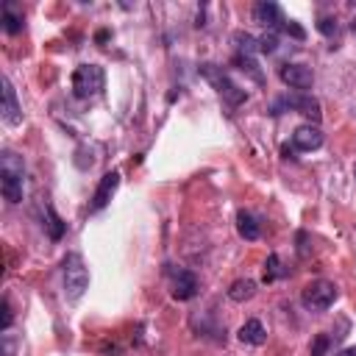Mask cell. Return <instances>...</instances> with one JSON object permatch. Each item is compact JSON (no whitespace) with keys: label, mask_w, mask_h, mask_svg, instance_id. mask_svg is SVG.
<instances>
[{"label":"cell","mask_w":356,"mask_h":356,"mask_svg":"<svg viewBox=\"0 0 356 356\" xmlns=\"http://www.w3.org/2000/svg\"><path fill=\"white\" fill-rule=\"evenodd\" d=\"M167 276H170V287H173V298L178 301H190L198 295V276L184 267H173L167 264Z\"/></svg>","instance_id":"8992f818"},{"label":"cell","mask_w":356,"mask_h":356,"mask_svg":"<svg viewBox=\"0 0 356 356\" xmlns=\"http://www.w3.org/2000/svg\"><path fill=\"white\" fill-rule=\"evenodd\" d=\"M44 214H48V222H44V226H48V237H51L53 242H59V240L64 237V231H67L64 220L56 214V209H53V206H44Z\"/></svg>","instance_id":"e0dca14e"},{"label":"cell","mask_w":356,"mask_h":356,"mask_svg":"<svg viewBox=\"0 0 356 356\" xmlns=\"http://www.w3.org/2000/svg\"><path fill=\"white\" fill-rule=\"evenodd\" d=\"M353 175H356V167H353Z\"/></svg>","instance_id":"4316f807"},{"label":"cell","mask_w":356,"mask_h":356,"mask_svg":"<svg viewBox=\"0 0 356 356\" xmlns=\"http://www.w3.org/2000/svg\"><path fill=\"white\" fill-rule=\"evenodd\" d=\"M281 31H284V34H290V36H295V39H301V42L306 39V31H303V28H301V25H298L295 20H284Z\"/></svg>","instance_id":"603a6c76"},{"label":"cell","mask_w":356,"mask_h":356,"mask_svg":"<svg viewBox=\"0 0 356 356\" xmlns=\"http://www.w3.org/2000/svg\"><path fill=\"white\" fill-rule=\"evenodd\" d=\"M318 31H320L323 36H337L340 25H337V20H334V17H320V23H318Z\"/></svg>","instance_id":"7402d4cb"},{"label":"cell","mask_w":356,"mask_h":356,"mask_svg":"<svg viewBox=\"0 0 356 356\" xmlns=\"http://www.w3.org/2000/svg\"><path fill=\"white\" fill-rule=\"evenodd\" d=\"M253 20H256L259 25H264V28H270V31H276V28L284 25V17H281L279 3H270V0H262V3L253 6Z\"/></svg>","instance_id":"7c38bea8"},{"label":"cell","mask_w":356,"mask_h":356,"mask_svg":"<svg viewBox=\"0 0 356 356\" xmlns=\"http://www.w3.org/2000/svg\"><path fill=\"white\" fill-rule=\"evenodd\" d=\"M292 145H295V151H303V153L318 151V148L323 145V131H320V125H315V123L298 125V128L292 131Z\"/></svg>","instance_id":"9c48e42d"},{"label":"cell","mask_w":356,"mask_h":356,"mask_svg":"<svg viewBox=\"0 0 356 356\" xmlns=\"http://www.w3.org/2000/svg\"><path fill=\"white\" fill-rule=\"evenodd\" d=\"M234 62H237V64H240L242 70H248V73L253 75V81H256V84H262V81H264V75H262L259 64L253 62V56H234Z\"/></svg>","instance_id":"d6986e66"},{"label":"cell","mask_w":356,"mask_h":356,"mask_svg":"<svg viewBox=\"0 0 356 356\" xmlns=\"http://www.w3.org/2000/svg\"><path fill=\"white\" fill-rule=\"evenodd\" d=\"M106 86V73L101 64H78L73 73V95L81 101L98 98Z\"/></svg>","instance_id":"7a4b0ae2"},{"label":"cell","mask_w":356,"mask_h":356,"mask_svg":"<svg viewBox=\"0 0 356 356\" xmlns=\"http://www.w3.org/2000/svg\"><path fill=\"white\" fill-rule=\"evenodd\" d=\"M276 51H279V36H276V31L259 36V53H276Z\"/></svg>","instance_id":"44dd1931"},{"label":"cell","mask_w":356,"mask_h":356,"mask_svg":"<svg viewBox=\"0 0 356 356\" xmlns=\"http://www.w3.org/2000/svg\"><path fill=\"white\" fill-rule=\"evenodd\" d=\"M89 290V270L81 259V253H67L64 259V298L70 303L81 301V295Z\"/></svg>","instance_id":"3957f363"},{"label":"cell","mask_w":356,"mask_h":356,"mask_svg":"<svg viewBox=\"0 0 356 356\" xmlns=\"http://www.w3.org/2000/svg\"><path fill=\"white\" fill-rule=\"evenodd\" d=\"M334 356H356V348H342V351H337Z\"/></svg>","instance_id":"484cf974"},{"label":"cell","mask_w":356,"mask_h":356,"mask_svg":"<svg viewBox=\"0 0 356 356\" xmlns=\"http://www.w3.org/2000/svg\"><path fill=\"white\" fill-rule=\"evenodd\" d=\"M287 109H292V112H298V114H303V117H309L312 123H320V117H323V112H320V103L312 98V95H306V92H292V95H287L284 101H281Z\"/></svg>","instance_id":"30bf717a"},{"label":"cell","mask_w":356,"mask_h":356,"mask_svg":"<svg viewBox=\"0 0 356 356\" xmlns=\"http://www.w3.org/2000/svg\"><path fill=\"white\" fill-rule=\"evenodd\" d=\"M0 25H3L6 34H20V31H23V9L14 3V0H6V3H3Z\"/></svg>","instance_id":"4fadbf2b"},{"label":"cell","mask_w":356,"mask_h":356,"mask_svg":"<svg viewBox=\"0 0 356 356\" xmlns=\"http://www.w3.org/2000/svg\"><path fill=\"white\" fill-rule=\"evenodd\" d=\"M0 86H3V106H0V117H3L6 125L14 128V125L23 123V106L17 101V89H14V84L6 75L0 78Z\"/></svg>","instance_id":"52a82bcc"},{"label":"cell","mask_w":356,"mask_h":356,"mask_svg":"<svg viewBox=\"0 0 356 356\" xmlns=\"http://www.w3.org/2000/svg\"><path fill=\"white\" fill-rule=\"evenodd\" d=\"M281 276H287V270H281L279 256H276V253L267 256V264H264V281H276V279H281Z\"/></svg>","instance_id":"ac0fdd59"},{"label":"cell","mask_w":356,"mask_h":356,"mask_svg":"<svg viewBox=\"0 0 356 356\" xmlns=\"http://www.w3.org/2000/svg\"><path fill=\"white\" fill-rule=\"evenodd\" d=\"M240 342H245V345H264L267 342V331H264V326L259 323V320H248L242 329H240Z\"/></svg>","instance_id":"9a60e30c"},{"label":"cell","mask_w":356,"mask_h":356,"mask_svg":"<svg viewBox=\"0 0 356 356\" xmlns=\"http://www.w3.org/2000/svg\"><path fill=\"white\" fill-rule=\"evenodd\" d=\"M12 320H14V315H12V303H9V298H3V331H9Z\"/></svg>","instance_id":"cb8c5ba5"},{"label":"cell","mask_w":356,"mask_h":356,"mask_svg":"<svg viewBox=\"0 0 356 356\" xmlns=\"http://www.w3.org/2000/svg\"><path fill=\"white\" fill-rule=\"evenodd\" d=\"M117 187H120V173H117V170H109V173L101 178V184H98V190H95V195H92V212H101V209L114 198Z\"/></svg>","instance_id":"8fae6325"},{"label":"cell","mask_w":356,"mask_h":356,"mask_svg":"<svg viewBox=\"0 0 356 356\" xmlns=\"http://www.w3.org/2000/svg\"><path fill=\"white\" fill-rule=\"evenodd\" d=\"M23 181H25V162L14 151L0 153V190L9 203L23 201Z\"/></svg>","instance_id":"6da1fadb"},{"label":"cell","mask_w":356,"mask_h":356,"mask_svg":"<svg viewBox=\"0 0 356 356\" xmlns=\"http://www.w3.org/2000/svg\"><path fill=\"white\" fill-rule=\"evenodd\" d=\"M256 295V281H251V279H240V281H234L231 287H229V298L234 301V303H245V301H251Z\"/></svg>","instance_id":"2e32d148"},{"label":"cell","mask_w":356,"mask_h":356,"mask_svg":"<svg viewBox=\"0 0 356 356\" xmlns=\"http://www.w3.org/2000/svg\"><path fill=\"white\" fill-rule=\"evenodd\" d=\"M279 75L287 86L295 89V92H306V89H312V84H315V73L306 64H284L279 70Z\"/></svg>","instance_id":"ba28073f"},{"label":"cell","mask_w":356,"mask_h":356,"mask_svg":"<svg viewBox=\"0 0 356 356\" xmlns=\"http://www.w3.org/2000/svg\"><path fill=\"white\" fill-rule=\"evenodd\" d=\"M201 75L217 89V95L226 101L229 106H240V103L248 101V92H245V89H240V86H237L226 73H222L217 64H201Z\"/></svg>","instance_id":"277c9868"},{"label":"cell","mask_w":356,"mask_h":356,"mask_svg":"<svg viewBox=\"0 0 356 356\" xmlns=\"http://www.w3.org/2000/svg\"><path fill=\"white\" fill-rule=\"evenodd\" d=\"M3 356H14V337L3 331Z\"/></svg>","instance_id":"d4e9b609"},{"label":"cell","mask_w":356,"mask_h":356,"mask_svg":"<svg viewBox=\"0 0 356 356\" xmlns=\"http://www.w3.org/2000/svg\"><path fill=\"white\" fill-rule=\"evenodd\" d=\"M337 295H340V292H337V284H334V281L318 279V281H312V284L303 287L301 301H303V306H306L309 312H326L329 306H334Z\"/></svg>","instance_id":"5b68a950"},{"label":"cell","mask_w":356,"mask_h":356,"mask_svg":"<svg viewBox=\"0 0 356 356\" xmlns=\"http://www.w3.org/2000/svg\"><path fill=\"white\" fill-rule=\"evenodd\" d=\"M329 348H331V337H329V334H318L315 340H312L309 353H312V356H329Z\"/></svg>","instance_id":"ffe728a7"},{"label":"cell","mask_w":356,"mask_h":356,"mask_svg":"<svg viewBox=\"0 0 356 356\" xmlns=\"http://www.w3.org/2000/svg\"><path fill=\"white\" fill-rule=\"evenodd\" d=\"M237 231H240V237L242 240H248V242H253V240H259L262 237V226H259V220L251 214V212H240L237 214Z\"/></svg>","instance_id":"5bb4252c"}]
</instances>
